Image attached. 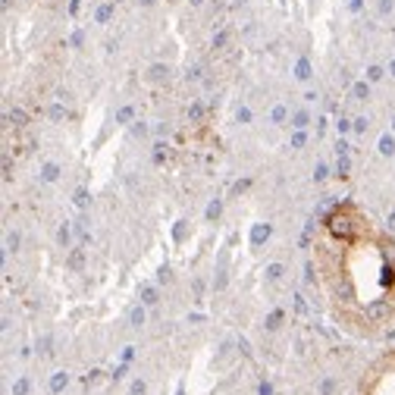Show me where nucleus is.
<instances>
[{"instance_id":"f257e3e1","label":"nucleus","mask_w":395,"mask_h":395,"mask_svg":"<svg viewBox=\"0 0 395 395\" xmlns=\"http://www.w3.org/2000/svg\"><path fill=\"white\" fill-rule=\"evenodd\" d=\"M329 248L320 251V273L342 326L376 332L395 317V242L373 232L355 204L323 217Z\"/></svg>"},{"instance_id":"f03ea898","label":"nucleus","mask_w":395,"mask_h":395,"mask_svg":"<svg viewBox=\"0 0 395 395\" xmlns=\"http://www.w3.org/2000/svg\"><path fill=\"white\" fill-rule=\"evenodd\" d=\"M361 395H395V351L376 358L361 376Z\"/></svg>"},{"instance_id":"7ed1b4c3","label":"nucleus","mask_w":395,"mask_h":395,"mask_svg":"<svg viewBox=\"0 0 395 395\" xmlns=\"http://www.w3.org/2000/svg\"><path fill=\"white\" fill-rule=\"evenodd\" d=\"M110 13H113V6H110V3H104V6L98 10V22H107V19H110Z\"/></svg>"},{"instance_id":"20e7f679","label":"nucleus","mask_w":395,"mask_h":395,"mask_svg":"<svg viewBox=\"0 0 395 395\" xmlns=\"http://www.w3.org/2000/svg\"><path fill=\"white\" fill-rule=\"evenodd\" d=\"M188 3H192V6H201V3H204V0H188Z\"/></svg>"},{"instance_id":"39448f33","label":"nucleus","mask_w":395,"mask_h":395,"mask_svg":"<svg viewBox=\"0 0 395 395\" xmlns=\"http://www.w3.org/2000/svg\"><path fill=\"white\" fill-rule=\"evenodd\" d=\"M138 3H141V6H151V3H154V0H138Z\"/></svg>"}]
</instances>
